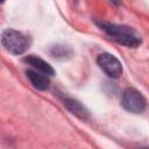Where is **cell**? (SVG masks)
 Returning <instances> with one entry per match:
<instances>
[{"mask_svg":"<svg viewBox=\"0 0 149 149\" xmlns=\"http://www.w3.org/2000/svg\"><path fill=\"white\" fill-rule=\"evenodd\" d=\"M64 105L77 118H79L81 120H87L88 119V111L79 101H77L74 99H65Z\"/></svg>","mask_w":149,"mask_h":149,"instance_id":"obj_7","label":"cell"},{"mask_svg":"<svg viewBox=\"0 0 149 149\" xmlns=\"http://www.w3.org/2000/svg\"><path fill=\"white\" fill-rule=\"evenodd\" d=\"M121 105L126 111H128L130 113L139 114L144 111L147 102H146L144 97L137 90L128 87L122 92Z\"/></svg>","mask_w":149,"mask_h":149,"instance_id":"obj_3","label":"cell"},{"mask_svg":"<svg viewBox=\"0 0 149 149\" xmlns=\"http://www.w3.org/2000/svg\"><path fill=\"white\" fill-rule=\"evenodd\" d=\"M100 27L104 31H106L107 35H109L114 41H116L122 45L129 48H136L141 43V37L130 27L115 24V23H107V22H101Z\"/></svg>","mask_w":149,"mask_h":149,"instance_id":"obj_1","label":"cell"},{"mask_svg":"<svg viewBox=\"0 0 149 149\" xmlns=\"http://www.w3.org/2000/svg\"><path fill=\"white\" fill-rule=\"evenodd\" d=\"M23 62L27 63L28 65H30L34 70L36 71H40L47 76H52L55 73V70L52 69V66L47 63L45 61H43L42 58L37 57V56H34V55H29V56H26L23 58Z\"/></svg>","mask_w":149,"mask_h":149,"instance_id":"obj_5","label":"cell"},{"mask_svg":"<svg viewBox=\"0 0 149 149\" xmlns=\"http://www.w3.org/2000/svg\"><path fill=\"white\" fill-rule=\"evenodd\" d=\"M111 2L118 6V5H120V3H121V0H111Z\"/></svg>","mask_w":149,"mask_h":149,"instance_id":"obj_9","label":"cell"},{"mask_svg":"<svg viewBox=\"0 0 149 149\" xmlns=\"http://www.w3.org/2000/svg\"><path fill=\"white\" fill-rule=\"evenodd\" d=\"M26 73H27L28 79L30 80L31 85L35 88L41 90V91H44V90L49 88L50 80L47 77V74H44V73H42L40 71H36V70H28Z\"/></svg>","mask_w":149,"mask_h":149,"instance_id":"obj_6","label":"cell"},{"mask_svg":"<svg viewBox=\"0 0 149 149\" xmlns=\"http://www.w3.org/2000/svg\"><path fill=\"white\" fill-rule=\"evenodd\" d=\"M2 47L13 55H21L28 48V38L15 29H6L1 35Z\"/></svg>","mask_w":149,"mask_h":149,"instance_id":"obj_2","label":"cell"},{"mask_svg":"<svg viewBox=\"0 0 149 149\" xmlns=\"http://www.w3.org/2000/svg\"><path fill=\"white\" fill-rule=\"evenodd\" d=\"M3 1H5V0H2V2H3Z\"/></svg>","mask_w":149,"mask_h":149,"instance_id":"obj_10","label":"cell"},{"mask_svg":"<svg viewBox=\"0 0 149 149\" xmlns=\"http://www.w3.org/2000/svg\"><path fill=\"white\" fill-rule=\"evenodd\" d=\"M97 63L99 68L111 78H119L122 74V65L120 61L112 54H100L97 58Z\"/></svg>","mask_w":149,"mask_h":149,"instance_id":"obj_4","label":"cell"},{"mask_svg":"<svg viewBox=\"0 0 149 149\" xmlns=\"http://www.w3.org/2000/svg\"><path fill=\"white\" fill-rule=\"evenodd\" d=\"M50 52L54 57H57V58H65L66 56L71 55V50L64 45H54L50 49Z\"/></svg>","mask_w":149,"mask_h":149,"instance_id":"obj_8","label":"cell"}]
</instances>
